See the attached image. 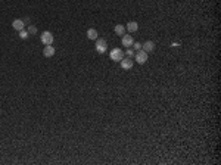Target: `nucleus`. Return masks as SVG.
Listing matches in <instances>:
<instances>
[{"mask_svg": "<svg viewBox=\"0 0 221 165\" xmlns=\"http://www.w3.org/2000/svg\"><path fill=\"white\" fill-rule=\"evenodd\" d=\"M43 55L46 56V58H52L55 55V47H52V44L50 46H44V49H43Z\"/></svg>", "mask_w": 221, "mask_h": 165, "instance_id": "1a4fd4ad", "label": "nucleus"}, {"mask_svg": "<svg viewBox=\"0 0 221 165\" xmlns=\"http://www.w3.org/2000/svg\"><path fill=\"white\" fill-rule=\"evenodd\" d=\"M27 31H28V34H35V33H37V27L30 25V27H28V30H27Z\"/></svg>", "mask_w": 221, "mask_h": 165, "instance_id": "2eb2a0df", "label": "nucleus"}, {"mask_svg": "<svg viewBox=\"0 0 221 165\" xmlns=\"http://www.w3.org/2000/svg\"><path fill=\"white\" fill-rule=\"evenodd\" d=\"M41 43L44 46H50L53 43V34L50 33V31H44V33L41 34Z\"/></svg>", "mask_w": 221, "mask_h": 165, "instance_id": "20e7f679", "label": "nucleus"}, {"mask_svg": "<svg viewBox=\"0 0 221 165\" xmlns=\"http://www.w3.org/2000/svg\"><path fill=\"white\" fill-rule=\"evenodd\" d=\"M97 35H99V34H97V31H96L94 28H90V30L87 31L88 40H97Z\"/></svg>", "mask_w": 221, "mask_h": 165, "instance_id": "9b49d317", "label": "nucleus"}, {"mask_svg": "<svg viewBox=\"0 0 221 165\" xmlns=\"http://www.w3.org/2000/svg\"><path fill=\"white\" fill-rule=\"evenodd\" d=\"M120 62H121V68H122V69H131L134 65V60L131 59V58H125V59L122 58Z\"/></svg>", "mask_w": 221, "mask_h": 165, "instance_id": "39448f33", "label": "nucleus"}, {"mask_svg": "<svg viewBox=\"0 0 221 165\" xmlns=\"http://www.w3.org/2000/svg\"><path fill=\"white\" fill-rule=\"evenodd\" d=\"M134 58H136L137 64L143 65V64H146V60H147V53L145 50H137V52L134 53Z\"/></svg>", "mask_w": 221, "mask_h": 165, "instance_id": "f257e3e1", "label": "nucleus"}, {"mask_svg": "<svg viewBox=\"0 0 221 165\" xmlns=\"http://www.w3.org/2000/svg\"><path fill=\"white\" fill-rule=\"evenodd\" d=\"M121 43H122V46H125V47H131L133 46V43H134V40H133V35H122V40H121Z\"/></svg>", "mask_w": 221, "mask_h": 165, "instance_id": "0eeeda50", "label": "nucleus"}, {"mask_svg": "<svg viewBox=\"0 0 221 165\" xmlns=\"http://www.w3.org/2000/svg\"><path fill=\"white\" fill-rule=\"evenodd\" d=\"M134 53H136V52H134L133 49H130V47H128L127 50H125V55H127V58H134Z\"/></svg>", "mask_w": 221, "mask_h": 165, "instance_id": "4468645a", "label": "nucleus"}, {"mask_svg": "<svg viewBox=\"0 0 221 165\" xmlns=\"http://www.w3.org/2000/svg\"><path fill=\"white\" fill-rule=\"evenodd\" d=\"M96 50H97V53H105L108 49V43L105 39H97L96 40Z\"/></svg>", "mask_w": 221, "mask_h": 165, "instance_id": "7ed1b4c3", "label": "nucleus"}, {"mask_svg": "<svg viewBox=\"0 0 221 165\" xmlns=\"http://www.w3.org/2000/svg\"><path fill=\"white\" fill-rule=\"evenodd\" d=\"M114 31H115V34H118V35H124V33H125V27L118 24V25H115Z\"/></svg>", "mask_w": 221, "mask_h": 165, "instance_id": "f8f14e48", "label": "nucleus"}, {"mask_svg": "<svg viewBox=\"0 0 221 165\" xmlns=\"http://www.w3.org/2000/svg\"><path fill=\"white\" fill-rule=\"evenodd\" d=\"M19 37L22 40H27L28 37H30V34H28L27 30H21V31H19Z\"/></svg>", "mask_w": 221, "mask_h": 165, "instance_id": "ddd939ff", "label": "nucleus"}, {"mask_svg": "<svg viewBox=\"0 0 221 165\" xmlns=\"http://www.w3.org/2000/svg\"><path fill=\"white\" fill-rule=\"evenodd\" d=\"M127 30L130 31V33H136L137 30H139V24L136 22V21H130L127 24Z\"/></svg>", "mask_w": 221, "mask_h": 165, "instance_id": "9d476101", "label": "nucleus"}, {"mask_svg": "<svg viewBox=\"0 0 221 165\" xmlns=\"http://www.w3.org/2000/svg\"><path fill=\"white\" fill-rule=\"evenodd\" d=\"M24 27H25V24H24V21L22 19H14L12 21V28H15L16 31L24 30Z\"/></svg>", "mask_w": 221, "mask_h": 165, "instance_id": "6e6552de", "label": "nucleus"}, {"mask_svg": "<svg viewBox=\"0 0 221 165\" xmlns=\"http://www.w3.org/2000/svg\"><path fill=\"white\" fill-rule=\"evenodd\" d=\"M153 49H155V43L152 41V40H147V41H145V43H143V46H141V50H145L146 53L153 52Z\"/></svg>", "mask_w": 221, "mask_h": 165, "instance_id": "423d86ee", "label": "nucleus"}, {"mask_svg": "<svg viewBox=\"0 0 221 165\" xmlns=\"http://www.w3.org/2000/svg\"><path fill=\"white\" fill-rule=\"evenodd\" d=\"M133 47L136 52H137V50H141V43H133Z\"/></svg>", "mask_w": 221, "mask_h": 165, "instance_id": "dca6fc26", "label": "nucleus"}, {"mask_svg": "<svg viewBox=\"0 0 221 165\" xmlns=\"http://www.w3.org/2000/svg\"><path fill=\"white\" fill-rule=\"evenodd\" d=\"M109 56H111V59L114 60V62H120L124 58V52L121 49H112L111 53H109Z\"/></svg>", "mask_w": 221, "mask_h": 165, "instance_id": "f03ea898", "label": "nucleus"}]
</instances>
